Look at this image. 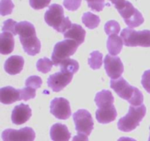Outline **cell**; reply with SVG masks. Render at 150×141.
I'll return each mask as SVG.
<instances>
[{
  "label": "cell",
  "instance_id": "20",
  "mask_svg": "<svg viewBox=\"0 0 150 141\" xmlns=\"http://www.w3.org/2000/svg\"><path fill=\"white\" fill-rule=\"evenodd\" d=\"M123 47V41L121 37L117 35H111L107 41V48L112 56L120 54Z\"/></svg>",
  "mask_w": 150,
  "mask_h": 141
},
{
  "label": "cell",
  "instance_id": "7",
  "mask_svg": "<svg viewBox=\"0 0 150 141\" xmlns=\"http://www.w3.org/2000/svg\"><path fill=\"white\" fill-rule=\"evenodd\" d=\"M115 8L118 10L128 27H137L144 21V19L141 12L135 8L130 1L123 0L120 4L115 6Z\"/></svg>",
  "mask_w": 150,
  "mask_h": 141
},
{
  "label": "cell",
  "instance_id": "37",
  "mask_svg": "<svg viewBox=\"0 0 150 141\" xmlns=\"http://www.w3.org/2000/svg\"><path fill=\"white\" fill-rule=\"evenodd\" d=\"M149 129H150V128H149ZM149 141H150V135H149Z\"/></svg>",
  "mask_w": 150,
  "mask_h": 141
},
{
  "label": "cell",
  "instance_id": "16",
  "mask_svg": "<svg viewBox=\"0 0 150 141\" xmlns=\"http://www.w3.org/2000/svg\"><path fill=\"white\" fill-rule=\"evenodd\" d=\"M50 136L53 141H69L71 134L66 125L58 123L51 126Z\"/></svg>",
  "mask_w": 150,
  "mask_h": 141
},
{
  "label": "cell",
  "instance_id": "18",
  "mask_svg": "<svg viewBox=\"0 0 150 141\" xmlns=\"http://www.w3.org/2000/svg\"><path fill=\"white\" fill-rule=\"evenodd\" d=\"M63 36L65 39L73 40V41H76L79 45H81L84 42L86 31L80 25L73 24L71 27L64 32Z\"/></svg>",
  "mask_w": 150,
  "mask_h": 141
},
{
  "label": "cell",
  "instance_id": "24",
  "mask_svg": "<svg viewBox=\"0 0 150 141\" xmlns=\"http://www.w3.org/2000/svg\"><path fill=\"white\" fill-rule=\"evenodd\" d=\"M54 63L51 61L50 59L47 58V57H43L41 58L37 62V68L40 72H42L43 73H46L51 70V68H52Z\"/></svg>",
  "mask_w": 150,
  "mask_h": 141
},
{
  "label": "cell",
  "instance_id": "34",
  "mask_svg": "<svg viewBox=\"0 0 150 141\" xmlns=\"http://www.w3.org/2000/svg\"><path fill=\"white\" fill-rule=\"evenodd\" d=\"M73 141H89V139L86 135L79 133L75 137H73Z\"/></svg>",
  "mask_w": 150,
  "mask_h": 141
},
{
  "label": "cell",
  "instance_id": "27",
  "mask_svg": "<svg viewBox=\"0 0 150 141\" xmlns=\"http://www.w3.org/2000/svg\"><path fill=\"white\" fill-rule=\"evenodd\" d=\"M88 7L94 11L100 12L103 10L105 5L110 6V4H106L105 0H86Z\"/></svg>",
  "mask_w": 150,
  "mask_h": 141
},
{
  "label": "cell",
  "instance_id": "26",
  "mask_svg": "<svg viewBox=\"0 0 150 141\" xmlns=\"http://www.w3.org/2000/svg\"><path fill=\"white\" fill-rule=\"evenodd\" d=\"M14 8V4L12 0H1L0 2V14L4 16L11 14Z\"/></svg>",
  "mask_w": 150,
  "mask_h": 141
},
{
  "label": "cell",
  "instance_id": "9",
  "mask_svg": "<svg viewBox=\"0 0 150 141\" xmlns=\"http://www.w3.org/2000/svg\"><path fill=\"white\" fill-rule=\"evenodd\" d=\"M73 117L76 131L89 136L94 127L93 119L90 113L84 109H81L73 114Z\"/></svg>",
  "mask_w": 150,
  "mask_h": 141
},
{
  "label": "cell",
  "instance_id": "21",
  "mask_svg": "<svg viewBox=\"0 0 150 141\" xmlns=\"http://www.w3.org/2000/svg\"><path fill=\"white\" fill-rule=\"evenodd\" d=\"M81 20L82 22L84 24L85 26L90 29L98 27L100 22V19L99 16L93 14L91 12H86V13H83Z\"/></svg>",
  "mask_w": 150,
  "mask_h": 141
},
{
  "label": "cell",
  "instance_id": "14",
  "mask_svg": "<svg viewBox=\"0 0 150 141\" xmlns=\"http://www.w3.org/2000/svg\"><path fill=\"white\" fill-rule=\"evenodd\" d=\"M32 116V110L29 105L20 104L16 106L12 112L11 119L14 124L21 125L26 123Z\"/></svg>",
  "mask_w": 150,
  "mask_h": 141
},
{
  "label": "cell",
  "instance_id": "35",
  "mask_svg": "<svg viewBox=\"0 0 150 141\" xmlns=\"http://www.w3.org/2000/svg\"><path fill=\"white\" fill-rule=\"evenodd\" d=\"M117 141H136V140L131 137H120Z\"/></svg>",
  "mask_w": 150,
  "mask_h": 141
},
{
  "label": "cell",
  "instance_id": "29",
  "mask_svg": "<svg viewBox=\"0 0 150 141\" xmlns=\"http://www.w3.org/2000/svg\"><path fill=\"white\" fill-rule=\"evenodd\" d=\"M42 85V79L38 76H31L28 78L25 82L26 87L34 88V89H38L40 88Z\"/></svg>",
  "mask_w": 150,
  "mask_h": 141
},
{
  "label": "cell",
  "instance_id": "1",
  "mask_svg": "<svg viewBox=\"0 0 150 141\" xmlns=\"http://www.w3.org/2000/svg\"><path fill=\"white\" fill-rule=\"evenodd\" d=\"M95 101L98 107L95 115L100 123H108L115 120L117 112L114 105V98L111 91L103 90L98 93Z\"/></svg>",
  "mask_w": 150,
  "mask_h": 141
},
{
  "label": "cell",
  "instance_id": "36",
  "mask_svg": "<svg viewBox=\"0 0 150 141\" xmlns=\"http://www.w3.org/2000/svg\"><path fill=\"white\" fill-rule=\"evenodd\" d=\"M110 1H111L113 4H114V6H117L120 3H121L123 0H109Z\"/></svg>",
  "mask_w": 150,
  "mask_h": 141
},
{
  "label": "cell",
  "instance_id": "10",
  "mask_svg": "<svg viewBox=\"0 0 150 141\" xmlns=\"http://www.w3.org/2000/svg\"><path fill=\"white\" fill-rule=\"evenodd\" d=\"M35 138V131L27 126L18 130L7 129L1 133L3 141H34Z\"/></svg>",
  "mask_w": 150,
  "mask_h": 141
},
{
  "label": "cell",
  "instance_id": "3",
  "mask_svg": "<svg viewBox=\"0 0 150 141\" xmlns=\"http://www.w3.org/2000/svg\"><path fill=\"white\" fill-rule=\"evenodd\" d=\"M111 88L117 93L120 98L128 101L132 106H141L143 104L144 95L136 87L131 86L124 78L120 77L116 80H111Z\"/></svg>",
  "mask_w": 150,
  "mask_h": 141
},
{
  "label": "cell",
  "instance_id": "23",
  "mask_svg": "<svg viewBox=\"0 0 150 141\" xmlns=\"http://www.w3.org/2000/svg\"><path fill=\"white\" fill-rule=\"evenodd\" d=\"M88 63L91 68L94 70L99 69L103 64V54L98 51H94L90 54L88 59Z\"/></svg>",
  "mask_w": 150,
  "mask_h": 141
},
{
  "label": "cell",
  "instance_id": "17",
  "mask_svg": "<svg viewBox=\"0 0 150 141\" xmlns=\"http://www.w3.org/2000/svg\"><path fill=\"white\" fill-rule=\"evenodd\" d=\"M20 90H16L10 86L4 87L0 90V101L4 104H11L20 101Z\"/></svg>",
  "mask_w": 150,
  "mask_h": 141
},
{
  "label": "cell",
  "instance_id": "22",
  "mask_svg": "<svg viewBox=\"0 0 150 141\" xmlns=\"http://www.w3.org/2000/svg\"><path fill=\"white\" fill-rule=\"evenodd\" d=\"M60 66V70L67 72V73L74 74L79 70V64L76 60L73 59H66L61 63Z\"/></svg>",
  "mask_w": 150,
  "mask_h": 141
},
{
  "label": "cell",
  "instance_id": "15",
  "mask_svg": "<svg viewBox=\"0 0 150 141\" xmlns=\"http://www.w3.org/2000/svg\"><path fill=\"white\" fill-rule=\"evenodd\" d=\"M24 65V60L21 56L13 55L9 57L4 63V70L10 75L21 73Z\"/></svg>",
  "mask_w": 150,
  "mask_h": 141
},
{
  "label": "cell",
  "instance_id": "11",
  "mask_svg": "<svg viewBox=\"0 0 150 141\" xmlns=\"http://www.w3.org/2000/svg\"><path fill=\"white\" fill-rule=\"evenodd\" d=\"M51 113L57 118L67 120L71 115V109L68 100L64 98H55L50 105Z\"/></svg>",
  "mask_w": 150,
  "mask_h": 141
},
{
  "label": "cell",
  "instance_id": "2",
  "mask_svg": "<svg viewBox=\"0 0 150 141\" xmlns=\"http://www.w3.org/2000/svg\"><path fill=\"white\" fill-rule=\"evenodd\" d=\"M16 31L19 35L23 48L29 55L34 56L40 52L41 43L36 35L34 25L29 21H21L16 24Z\"/></svg>",
  "mask_w": 150,
  "mask_h": 141
},
{
  "label": "cell",
  "instance_id": "32",
  "mask_svg": "<svg viewBox=\"0 0 150 141\" xmlns=\"http://www.w3.org/2000/svg\"><path fill=\"white\" fill-rule=\"evenodd\" d=\"M51 0H29L30 6L35 10H40L48 6Z\"/></svg>",
  "mask_w": 150,
  "mask_h": 141
},
{
  "label": "cell",
  "instance_id": "13",
  "mask_svg": "<svg viewBox=\"0 0 150 141\" xmlns=\"http://www.w3.org/2000/svg\"><path fill=\"white\" fill-rule=\"evenodd\" d=\"M73 74L62 71L51 75L48 79V85L54 92H59L70 83Z\"/></svg>",
  "mask_w": 150,
  "mask_h": 141
},
{
  "label": "cell",
  "instance_id": "19",
  "mask_svg": "<svg viewBox=\"0 0 150 141\" xmlns=\"http://www.w3.org/2000/svg\"><path fill=\"white\" fill-rule=\"evenodd\" d=\"M15 40L13 35L10 32H2L0 35V53L9 54L13 51Z\"/></svg>",
  "mask_w": 150,
  "mask_h": 141
},
{
  "label": "cell",
  "instance_id": "6",
  "mask_svg": "<svg viewBox=\"0 0 150 141\" xmlns=\"http://www.w3.org/2000/svg\"><path fill=\"white\" fill-rule=\"evenodd\" d=\"M121 38L126 46L150 47V30L136 31L125 28L122 31Z\"/></svg>",
  "mask_w": 150,
  "mask_h": 141
},
{
  "label": "cell",
  "instance_id": "4",
  "mask_svg": "<svg viewBox=\"0 0 150 141\" xmlns=\"http://www.w3.org/2000/svg\"><path fill=\"white\" fill-rule=\"evenodd\" d=\"M44 19L48 26L61 33H64L73 24L69 17L64 16L62 6L57 4H53L48 7L45 13Z\"/></svg>",
  "mask_w": 150,
  "mask_h": 141
},
{
  "label": "cell",
  "instance_id": "8",
  "mask_svg": "<svg viewBox=\"0 0 150 141\" xmlns=\"http://www.w3.org/2000/svg\"><path fill=\"white\" fill-rule=\"evenodd\" d=\"M79 44L73 40L67 39L60 41L54 46L51 59L54 66H57L69 57L73 55L79 47Z\"/></svg>",
  "mask_w": 150,
  "mask_h": 141
},
{
  "label": "cell",
  "instance_id": "12",
  "mask_svg": "<svg viewBox=\"0 0 150 141\" xmlns=\"http://www.w3.org/2000/svg\"><path fill=\"white\" fill-rule=\"evenodd\" d=\"M104 66L107 75L112 79H117L121 77L124 72V66L119 57H114L107 54L104 59Z\"/></svg>",
  "mask_w": 150,
  "mask_h": 141
},
{
  "label": "cell",
  "instance_id": "31",
  "mask_svg": "<svg viewBox=\"0 0 150 141\" xmlns=\"http://www.w3.org/2000/svg\"><path fill=\"white\" fill-rule=\"evenodd\" d=\"M81 4V0H64L63 5L67 10L76 11L79 8Z\"/></svg>",
  "mask_w": 150,
  "mask_h": 141
},
{
  "label": "cell",
  "instance_id": "33",
  "mask_svg": "<svg viewBox=\"0 0 150 141\" xmlns=\"http://www.w3.org/2000/svg\"><path fill=\"white\" fill-rule=\"evenodd\" d=\"M142 85L144 88L150 93V70H147L144 73L142 78Z\"/></svg>",
  "mask_w": 150,
  "mask_h": 141
},
{
  "label": "cell",
  "instance_id": "28",
  "mask_svg": "<svg viewBox=\"0 0 150 141\" xmlns=\"http://www.w3.org/2000/svg\"><path fill=\"white\" fill-rule=\"evenodd\" d=\"M21 99L28 101L31 98H34L36 95V90L34 88L26 87L24 88L20 89Z\"/></svg>",
  "mask_w": 150,
  "mask_h": 141
},
{
  "label": "cell",
  "instance_id": "25",
  "mask_svg": "<svg viewBox=\"0 0 150 141\" xmlns=\"http://www.w3.org/2000/svg\"><path fill=\"white\" fill-rule=\"evenodd\" d=\"M104 29H105V33L110 36L111 35H118L119 32H120L121 27L118 22L114 20H111L105 23Z\"/></svg>",
  "mask_w": 150,
  "mask_h": 141
},
{
  "label": "cell",
  "instance_id": "30",
  "mask_svg": "<svg viewBox=\"0 0 150 141\" xmlns=\"http://www.w3.org/2000/svg\"><path fill=\"white\" fill-rule=\"evenodd\" d=\"M17 24V22L15 21L13 19H7L4 22L1 30H2V32H10L13 35H16L17 33H16V26Z\"/></svg>",
  "mask_w": 150,
  "mask_h": 141
},
{
  "label": "cell",
  "instance_id": "5",
  "mask_svg": "<svg viewBox=\"0 0 150 141\" xmlns=\"http://www.w3.org/2000/svg\"><path fill=\"white\" fill-rule=\"evenodd\" d=\"M146 107L144 104L141 106H130L127 114L119 120L117 126L122 132H129L134 130L146 115Z\"/></svg>",
  "mask_w": 150,
  "mask_h": 141
}]
</instances>
